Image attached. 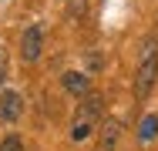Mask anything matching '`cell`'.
<instances>
[{
    "label": "cell",
    "mask_w": 158,
    "mask_h": 151,
    "mask_svg": "<svg viewBox=\"0 0 158 151\" xmlns=\"http://www.w3.org/2000/svg\"><path fill=\"white\" fill-rule=\"evenodd\" d=\"M158 81V57H148L138 64V74H135V94L138 97H148L152 94V88H155Z\"/></svg>",
    "instance_id": "6da1fadb"
},
{
    "label": "cell",
    "mask_w": 158,
    "mask_h": 151,
    "mask_svg": "<svg viewBox=\"0 0 158 151\" xmlns=\"http://www.w3.org/2000/svg\"><path fill=\"white\" fill-rule=\"evenodd\" d=\"M40 51H44V30L37 24H31L24 30V37H20V54H24V60H37Z\"/></svg>",
    "instance_id": "7a4b0ae2"
},
{
    "label": "cell",
    "mask_w": 158,
    "mask_h": 151,
    "mask_svg": "<svg viewBox=\"0 0 158 151\" xmlns=\"http://www.w3.org/2000/svg\"><path fill=\"white\" fill-rule=\"evenodd\" d=\"M0 118L3 121H17L20 118V94H17V91H3V94H0Z\"/></svg>",
    "instance_id": "3957f363"
},
{
    "label": "cell",
    "mask_w": 158,
    "mask_h": 151,
    "mask_svg": "<svg viewBox=\"0 0 158 151\" xmlns=\"http://www.w3.org/2000/svg\"><path fill=\"white\" fill-rule=\"evenodd\" d=\"M64 91H71V94H88V74L67 71V74H64Z\"/></svg>",
    "instance_id": "277c9868"
},
{
    "label": "cell",
    "mask_w": 158,
    "mask_h": 151,
    "mask_svg": "<svg viewBox=\"0 0 158 151\" xmlns=\"http://www.w3.org/2000/svg\"><path fill=\"white\" fill-rule=\"evenodd\" d=\"M118 138H121V121H104V128H101V148L111 151Z\"/></svg>",
    "instance_id": "5b68a950"
},
{
    "label": "cell",
    "mask_w": 158,
    "mask_h": 151,
    "mask_svg": "<svg viewBox=\"0 0 158 151\" xmlns=\"http://www.w3.org/2000/svg\"><path fill=\"white\" fill-rule=\"evenodd\" d=\"M98 111H101V94H88V97L81 101V111H77L81 118H77V121H88V118H94Z\"/></svg>",
    "instance_id": "8992f818"
},
{
    "label": "cell",
    "mask_w": 158,
    "mask_h": 151,
    "mask_svg": "<svg viewBox=\"0 0 158 151\" xmlns=\"http://www.w3.org/2000/svg\"><path fill=\"white\" fill-rule=\"evenodd\" d=\"M155 134H158V114H148L138 124V141H152Z\"/></svg>",
    "instance_id": "52a82bcc"
},
{
    "label": "cell",
    "mask_w": 158,
    "mask_h": 151,
    "mask_svg": "<svg viewBox=\"0 0 158 151\" xmlns=\"http://www.w3.org/2000/svg\"><path fill=\"white\" fill-rule=\"evenodd\" d=\"M88 134H91V124H88V121H74V128H71V138H74V141H84Z\"/></svg>",
    "instance_id": "ba28073f"
},
{
    "label": "cell",
    "mask_w": 158,
    "mask_h": 151,
    "mask_svg": "<svg viewBox=\"0 0 158 151\" xmlns=\"http://www.w3.org/2000/svg\"><path fill=\"white\" fill-rule=\"evenodd\" d=\"M0 151H24V141H20L17 134H10V138L0 141Z\"/></svg>",
    "instance_id": "9c48e42d"
},
{
    "label": "cell",
    "mask_w": 158,
    "mask_h": 151,
    "mask_svg": "<svg viewBox=\"0 0 158 151\" xmlns=\"http://www.w3.org/2000/svg\"><path fill=\"white\" fill-rule=\"evenodd\" d=\"M71 14H84V0H71Z\"/></svg>",
    "instance_id": "30bf717a"
}]
</instances>
